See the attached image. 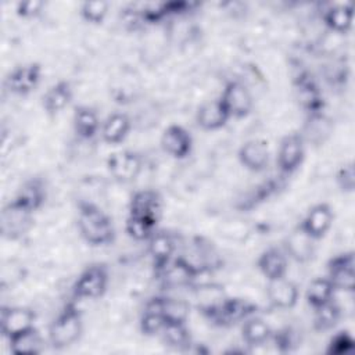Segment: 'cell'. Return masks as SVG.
Returning <instances> with one entry per match:
<instances>
[{"instance_id": "obj_1", "label": "cell", "mask_w": 355, "mask_h": 355, "mask_svg": "<svg viewBox=\"0 0 355 355\" xmlns=\"http://www.w3.org/2000/svg\"><path fill=\"white\" fill-rule=\"evenodd\" d=\"M78 227L82 237L92 245H110L115 240L112 219L90 201L78 202Z\"/></svg>"}, {"instance_id": "obj_2", "label": "cell", "mask_w": 355, "mask_h": 355, "mask_svg": "<svg viewBox=\"0 0 355 355\" xmlns=\"http://www.w3.org/2000/svg\"><path fill=\"white\" fill-rule=\"evenodd\" d=\"M82 313L73 301L65 304L49 329V338L55 349L75 344L82 334Z\"/></svg>"}, {"instance_id": "obj_3", "label": "cell", "mask_w": 355, "mask_h": 355, "mask_svg": "<svg viewBox=\"0 0 355 355\" xmlns=\"http://www.w3.org/2000/svg\"><path fill=\"white\" fill-rule=\"evenodd\" d=\"M110 282V273L105 263H92L82 270L73 283L72 291L75 298L96 300L104 295Z\"/></svg>"}, {"instance_id": "obj_4", "label": "cell", "mask_w": 355, "mask_h": 355, "mask_svg": "<svg viewBox=\"0 0 355 355\" xmlns=\"http://www.w3.org/2000/svg\"><path fill=\"white\" fill-rule=\"evenodd\" d=\"M255 311H257V306L245 300L226 297L205 318L218 326H232L254 315Z\"/></svg>"}, {"instance_id": "obj_5", "label": "cell", "mask_w": 355, "mask_h": 355, "mask_svg": "<svg viewBox=\"0 0 355 355\" xmlns=\"http://www.w3.org/2000/svg\"><path fill=\"white\" fill-rule=\"evenodd\" d=\"M230 118L241 119L252 111L254 100L250 90L239 80H229L219 97Z\"/></svg>"}, {"instance_id": "obj_6", "label": "cell", "mask_w": 355, "mask_h": 355, "mask_svg": "<svg viewBox=\"0 0 355 355\" xmlns=\"http://www.w3.org/2000/svg\"><path fill=\"white\" fill-rule=\"evenodd\" d=\"M327 277L336 287L354 293L355 290V257L352 251L338 254L327 262Z\"/></svg>"}, {"instance_id": "obj_7", "label": "cell", "mask_w": 355, "mask_h": 355, "mask_svg": "<svg viewBox=\"0 0 355 355\" xmlns=\"http://www.w3.org/2000/svg\"><path fill=\"white\" fill-rule=\"evenodd\" d=\"M305 158V144L304 137L300 133L286 135L277 151V166L283 175L294 173L302 164Z\"/></svg>"}, {"instance_id": "obj_8", "label": "cell", "mask_w": 355, "mask_h": 355, "mask_svg": "<svg viewBox=\"0 0 355 355\" xmlns=\"http://www.w3.org/2000/svg\"><path fill=\"white\" fill-rule=\"evenodd\" d=\"M141 166V155L132 150L114 153L107 159V168L110 175L119 183L133 182L139 176Z\"/></svg>"}, {"instance_id": "obj_9", "label": "cell", "mask_w": 355, "mask_h": 355, "mask_svg": "<svg viewBox=\"0 0 355 355\" xmlns=\"http://www.w3.org/2000/svg\"><path fill=\"white\" fill-rule=\"evenodd\" d=\"M204 272H207L205 268L193 263L184 257H176L164 268L158 277L166 287H182L191 284Z\"/></svg>"}, {"instance_id": "obj_10", "label": "cell", "mask_w": 355, "mask_h": 355, "mask_svg": "<svg viewBox=\"0 0 355 355\" xmlns=\"http://www.w3.org/2000/svg\"><path fill=\"white\" fill-rule=\"evenodd\" d=\"M42 65L39 62H28L15 67L6 78V87L18 96L32 93L42 80Z\"/></svg>"}, {"instance_id": "obj_11", "label": "cell", "mask_w": 355, "mask_h": 355, "mask_svg": "<svg viewBox=\"0 0 355 355\" xmlns=\"http://www.w3.org/2000/svg\"><path fill=\"white\" fill-rule=\"evenodd\" d=\"M129 215L144 218L158 225L162 215V197L151 189L137 190L129 201Z\"/></svg>"}, {"instance_id": "obj_12", "label": "cell", "mask_w": 355, "mask_h": 355, "mask_svg": "<svg viewBox=\"0 0 355 355\" xmlns=\"http://www.w3.org/2000/svg\"><path fill=\"white\" fill-rule=\"evenodd\" d=\"M333 219L334 214L331 211V207L326 202H320L309 208L304 219L300 222L298 227L306 236L316 241L326 236V233L330 230L333 225Z\"/></svg>"}, {"instance_id": "obj_13", "label": "cell", "mask_w": 355, "mask_h": 355, "mask_svg": "<svg viewBox=\"0 0 355 355\" xmlns=\"http://www.w3.org/2000/svg\"><path fill=\"white\" fill-rule=\"evenodd\" d=\"M1 333L10 340L35 327V313L29 308L8 306L1 311Z\"/></svg>"}, {"instance_id": "obj_14", "label": "cell", "mask_w": 355, "mask_h": 355, "mask_svg": "<svg viewBox=\"0 0 355 355\" xmlns=\"http://www.w3.org/2000/svg\"><path fill=\"white\" fill-rule=\"evenodd\" d=\"M148 241V254L153 261L155 275L158 276L164 268L173 259V252L176 248L173 236L166 230H155Z\"/></svg>"}, {"instance_id": "obj_15", "label": "cell", "mask_w": 355, "mask_h": 355, "mask_svg": "<svg viewBox=\"0 0 355 355\" xmlns=\"http://www.w3.org/2000/svg\"><path fill=\"white\" fill-rule=\"evenodd\" d=\"M47 197V190L44 180L42 178H31L22 183V186L18 189L15 197L12 198V202L18 205L19 208L33 214L42 205L44 204Z\"/></svg>"}, {"instance_id": "obj_16", "label": "cell", "mask_w": 355, "mask_h": 355, "mask_svg": "<svg viewBox=\"0 0 355 355\" xmlns=\"http://www.w3.org/2000/svg\"><path fill=\"white\" fill-rule=\"evenodd\" d=\"M161 146L166 154L176 159H183L193 150L191 135L180 125H169L161 136Z\"/></svg>"}, {"instance_id": "obj_17", "label": "cell", "mask_w": 355, "mask_h": 355, "mask_svg": "<svg viewBox=\"0 0 355 355\" xmlns=\"http://www.w3.org/2000/svg\"><path fill=\"white\" fill-rule=\"evenodd\" d=\"M240 164L251 172H262L269 164L268 143L261 139L245 141L237 153Z\"/></svg>"}, {"instance_id": "obj_18", "label": "cell", "mask_w": 355, "mask_h": 355, "mask_svg": "<svg viewBox=\"0 0 355 355\" xmlns=\"http://www.w3.org/2000/svg\"><path fill=\"white\" fill-rule=\"evenodd\" d=\"M146 308L158 311L166 323H186L190 313V304L187 301L165 295L151 298Z\"/></svg>"}, {"instance_id": "obj_19", "label": "cell", "mask_w": 355, "mask_h": 355, "mask_svg": "<svg viewBox=\"0 0 355 355\" xmlns=\"http://www.w3.org/2000/svg\"><path fill=\"white\" fill-rule=\"evenodd\" d=\"M268 300L277 309H291L298 301V287L286 277L268 280Z\"/></svg>"}, {"instance_id": "obj_20", "label": "cell", "mask_w": 355, "mask_h": 355, "mask_svg": "<svg viewBox=\"0 0 355 355\" xmlns=\"http://www.w3.org/2000/svg\"><path fill=\"white\" fill-rule=\"evenodd\" d=\"M32 214L19 208L12 201L8 202L1 214V232L10 239L24 234L31 226Z\"/></svg>"}, {"instance_id": "obj_21", "label": "cell", "mask_w": 355, "mask_h": 355, "mask_svg": "<svg viewBox=\"0 0 355 355\" xmlns=\"http://www.w3.org/2000/svg\"><path fill=\"white\" fill-rule=\"evenodd\" d=\"M229 119L230 116L219 98L204 103L198 107L196 114V122L204 130H218L223 128Z\"/></svg>"}, {"instance_id": "obj_22", "label": "cell", "mask_w": 355, "mask_h": 355, "mask_svg": "<svg viewBox=\"0 0 355 355\" xmlns=\"http://www.w3.org/2000/svg\"><path fill=\"white\" fill-rule=\"evenodd\" d=\"M257 266L268 280H275V279L286 277L288 262L283 251H280L276 247H270L259 255L257 261Z\"/></svg>"}, {"instance_id": "obj_23", "label": "cell", "mask_w": 355, "mask_h": 355, "mask_svg": "<svg viewBox=\"0 0 355 355\" xmlns=\"http://www.w3.org/2000/svg\"><path fill=\"white\" fill-rule=\"evenodd\" d=\"M73 97L72 86L68 80H58L47 89L42 97V105L49 115H57L68 107Z\"/></svg>"}, {"instance_id": "obj_24", "label": "cell", "mask_w": 355, "mask_h": 355, "mask_svg": "<svg viewBox=\"0 0 355 355\" xmlns=\"http://www.w3.org/2000/svg\"><path fill=\"white\" fill-rule=\"evenodd\" d=\"M354 8L351 3H334L323 11L324 25L336 33H347L352 26Z\"/></svg>"}, {"instance_id": "obj_25", "label": "cell", "mask_w": 355, "mask_h": 355, "mask_svg": "<svg viewBox=\"0 0 355 355\" xmlns=\"http://www.w3.org/2000/svg\"><path fill=\"white\" fill-rule=\"evenodd\" d=\"M130 119L123 112H114L105 118L101 125V137L108 144L123 141L130 130Z\"/></svg>"}, {"instance_id": "obj_26", "label": "cell", "mask_w": 355, "mask_h": 355, "mask_svg": "<svg viewBox=\"0 0 355 355\" xmlns=\"http://www.w3.org/2000/svg\"><path fill=\"white\" fill-rule=\"evenodd\" d=\"M73 130L80 139H93L100 130V119L96 110L87 105H78L73 112Z\"/></svg>"}, {"instance_id": "obj_27", "label": "cell", "mask_w": 355, "mask_h": 355, "mask_svg": "<svg viewBox=\"0 0 355 355\" xmlns=\"http://www.w3.org/2000/svg\"><path fill=\"white\" fill-rule=\"evenodd\" d=\"M313 241L315 240L306 236L297 226V229L286 240V251L297 262H306L313 257Z\"/></svg>"}, {"instance_id": "obj_28", "label": "cell", "mask_w": 355, "mask_h": 355, "mask_svg": "<svg viewBox=\"0 0 355 355\" xmlns=\"http://www.w3.org/2000/svg\"><path fill=\"white\" fill-rule=\"evenodd\" d=\"M270 326L258 316H248L243 320L241 337L248 345H261L272 338Z\"/></svg>"}, {"instance_id": "obj_29", "label": "cell", "mask_w": 355, "mask_h": 355, "mask_svg": "<svg viewBox=\"0 0 355 355\" xmlns=\"http://www.w3.org/2000/svg\"><path fill=\"white\" fill-rule=\"evenodd\" d=\"M336 291H337L336 287L333 286V283L329 280L327 276L316 277L309 283L305 293V298H306V302L315 309L334 300Z\"/></svg>"}, {"instance_id": "obj_30", "label": "cell", "mask_w": 355, "mask_h": 355, "mask_svg": "<svg viewBox=\"0 0 355 355\" xmlns=\"http://www.w3.org/2000/svg\"><path fill=\"white\" fill-rule=\"evenodd\" d=\"M11 352L15 355H33L42 348V338L36 327L8 340Z\"/></svg>"}, {"instance_id": "obj_31", "label": "cell", "mask_w": 355, "mask_h": 355, "mask_svg": "<svg viewBox=\"0 0 355 355\" xmlns=\"http://www.w3.org/2000/svg\"><path fill=\"white\" fill-rule=\"evenodd\" d=\"M313 315V327L318 331H327L331 330L341 319V308L331 300L330 302L315 308Z\"/></svg>"}, {"instance_id": "obj_32", "label": "cell", "mask_w": 355, "mask_h": 355, "mask_svg": "<svg viewBox=\"0 0 355 355\" xmlns=\"http://www.w3.org/2000/svg\"><path fill=\"white\" fill-rule=\"evenodd\" d=\"M161 336L166 345L176 349L187 348L191 341L186 323H166L161 331Z\"/></svg>"}, {"instance_id": "obj_33", "label": "cell", "mask_w": 355, "mask_h": 355, "mask_svg": "<svg viewBox=\"0 0 355 355\" xmlns=\"http://www.w3.org/2000/svg\"><path fill=\"white\" fill-rule=\"evenodd\" d=\"M125 230L132 239L137 241H147L151 237V234L157 230V223L147 220L144 218L129 215L125 223Z\"/></svg>"}, {"instance_id": "obj_34", "label": "cell", "mask_w": 355, "mask_h": 355, "mask_svg": "<svg viewBox=\"0 0 355 355\" xmlns=\"http://www.w3.org/2000/svg\"><path fill=\"white\" fill-rule=\"evenodd\" d=\"M110 4L108 1L94 0V1H83L80 6V17L89 24H101L108 14Z\"/></svg>"}, {"instance_id": "obj_35", "label": "cell", "mask_w": 355, "mask_h": 355, "mask_svg": "<svg viewBox=\"0 0 355 355\" xmlns=\"http://www.w3.org/2000/svg\"><path fill=\"white\" fill-rule=\"evenodd\" d=\"M165 324H166V320L158 311L146 308V311L140 319V330L144 336L153 337V336L161 334Z\"/></svg>"}, {"instance_id": "obj_36", "label": "cell", "mask_w": 355, "mask_h": 355, "mask_svg": "<svg viewBox=\"0 0 355 355\" xmlns=\"http://www.w3.org/2000/svg\"><path fill=\"white\" fill-rule=\"evenodd\" d=\"M336 180H337V184L341 191H344V193L354 191V189H355V166H354L352 161L341 165V168L338 169V172L336 175Z\"/></svg>"}, {"instance_id": "obj_37", "label": "cell", "mask_w": 355, "mask_h": 355, "mask_svg": "<svg viewBox=\"0 0 355 355\" xmlns=\"http://www.w3.org/2000/svg\"><path fill=\"white\" fill-rule=\"evenodd\" d=\"M354 348V338L348 331H338L336 333L327 345L329 354H345Z\"/></svg>"}, {"instance_id": "obj_38", "label": "cell", "mask_w": 355, "mask_h": 355, "mask_svg": "<svg viewBox=\"0 0 355 355\" xmlns=\"http://www.w3.org/2000/svg\"><path fill=\"white\" fill-rule=\"evenodd\" d=\"M44 7V1L42 0H26L17 3V14L22 18H33L42 12Z\"/></svg>"}]
</instances>
